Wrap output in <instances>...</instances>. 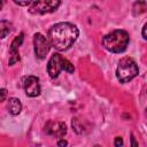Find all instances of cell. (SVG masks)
<instances>
[{"label": "cell", "instance_id": "obj_1", "mask_svg": "<svg viewBox=\"0 0 147 147\" xmlns=\"http://www.w3.org/2000/svg\"><path fill=\"white\" fill-rule=\"evenodd\" d=\"M79 31L76 25L61 22L53 25L48 31V40L51 46H53L57 51H67L70 48L76 39L78 38Z\"/></svg>", "mask_w": 147, "mask_h": 147}, {"label": "cell", "instance_id": "obj_2", "mask_svg": "<svg viewBox=\"0 0 147 147\" xmlns=\"http://www.w3.org/2000/svg\"><path fill=\"white\" fill-rule=\"evenodd\" d=\"M130 41L129 33L124 30H115L102 38L103 47L113 53H122L126 49Z\"/></svg>", "mask_w": 147, "mask_h": 147}, {"label": "cell", "instance_id": "obj_3", "mask_svg": "<svg viewBox=\"0 0 147 147\" xmlns=\"http://www.w3.org/2000/svg\"><path fill=\"white\" fill-rule=\"evenodd\" d=\"M138 65L131 57H123L117 65L116 76L121 83H127L138 75Z\"/></svg>", "mask_w": 147, "mask_h": 147}, {"label": "cell", "instance_id": "obj_4", "mask_svg": "<svg viewBox=\"0 0 147 147\" xmlns=\"http://www.w3.org/2000/svg\"><path fill=\"white\" fill-rule=\"evenodd\" d=\"M62 70H64L69 74H72L75 69H74V65L67 59L62 57L57 53H54L52 55V57L49 59V61H48L47 72L52 78H56Z\"/></svg>", "mask_w": 147, "mask_h": 147}, {"label": "cell", "instance_id": "obj_5", "mask_svg": "<svg viewBox=\"0 0 147 147\" xmlns=\"http://www.w3.org/2000/svg\"><path fill=\"white\" fill-rule=\"evenodd\" d=\"M61 5L59 0H42V1H33L29 8V13L31 14H47L57 9Z\"/></svg>", "mask_w": 147, "mask_h": 147}, {"label": "cell", "instance_id": "obj_6", "mask_svg": "<svg viewBox=\"0 0 147 147\" xmlns=\"http://www.w3.org/2000/svg\"><path fill=\"white\" fill-rule=\"evenodd\" d=\"M33 45H34V53L38 59H45L49 52V41L45 36L41 33H36L33 37Z\"/></svg>", "mask_w": 147, "mask_h": 147}, {"label": "cell", "instance_id": "obj_7", "mask_svg": "<svg viewBox=\"0 0 147 147\" xmlns=\"http://www.w3.org/2000/svg\"><path fill=\"white\" fill-rule=\"evenodd\" d=\"M45 132L49 136H53L55 138L62 139L67 134V126L63 122H54L49 121L45 125Z\"/></svg>", "mask_w": 147, "mask_h": 147}, {"label": "cell", "instance_id": "obj_8", "mask_svg": "<svg viewBox=\"0 0 147 147\" xmlns=\"http://www.w3.org/2000/svg\"><path fill=\"white\" fill-rule=\"evenodd\" d=\"M23 87L28 96L34 98L40 94V84L36 76H28L23 82Z\"/></svg>", "mask_w": 147, "mask_h": 147}, {"label": "cell", "instance_id": "obj_9", "mask_svg": "<svg viewBox=\"0 0 147 147\" xmlns=\"http://www.w3.org/2000/svg\"><path fill=\"white\" fill-rule=\"evenodd\" d=\"M23 38L24 34L20 33L17 37H15V39L11 41L10 44V48H9V64L13 65L14 63H16L17 61H20V54H18V47L22 45L23 42Z\"/></svg>", "mask_w": 147, "mask_h": 147}, {"label": "cell", "instance_id": "obj_10", "mask_svg": "<svg viewBox=\"0 0 147 147\" xmlns=\"http://www.w3.org/2000/svg\"><path fill=\"white\" fill-rule=\"evenodd\" d=\"M22 110V103L17 98H10L8 101V111L11 115H18Z\"/></svg>", "mask_w": 147, "mask_h": 147}, {"label": "cell", "instance_id": "obj_11", "mask_svg": "<svg viewBox=\"0 0 147 147\" xmlns=\"http://www.w3.org/2000/svg\"><path fill=\"white\" fill-rule=\"evenodd\" d=\"M10 31H11V24L8 21L2 20L0 22V37L1 38H5Z\"/></svg>", "mask_w": 147, "mask_h": 147}, {"label": "cell", "instance_id": "obj_12", "mask_svg": "<svg viewBox=\"0 0 147 147\" xmlns=\"http://www.w3.org/2000/svg\"><path fill=\"white\" fill-rule=\"evenodd\" d=\"M71 125H72V129L78 133V134H82L85 132V125L84 123L78 119V118H72V122H71Z\"/></svg>", "mask_w": 147, "mask_h": 147}, {"label": "cell", "instance_id": "obj_13", "mask_svg": "<svg viewBox=\"0 0 147 147\" xmlns=\"http://www.w3.org/2000/svg\"><path fill=\"white\" fill-rule=\"evenodd\" d=\"M114 145H115V147H122L123 146V138L116 137L115 138V141H114Z\"/></svg>", "mask_w": 147, "mask_h": 147}, {"label": "cell", "instance_id": "obj_14", "mask_svg": "<svg viewBox=\"0 0 147 147\" xmlns=\"http://www.w3.org/2000/svg\"><path fill=\"white\" fill-rule=\"evenodd\" d=\"M16 5H18V6H30V5H32V2L33 1H14Z\"/></svg>", "mask_w": 147, "mask_h": 147}, {"label": "cell", "instance_id": "obj_15", "mask_svg": "<svg viewBox=\"0 0 147 147\" xmlns=\"http://www.w3.org/2000/svg\"><path fill=\"white\" fill-rule=\"evenodd\" d=\"M67 145H68L67 140H64V139H59L57 140V147H67Z\"/></svg>", "mask_w": 147, "mask_h": 147}, {"label": "cell", "instance_id": "obj_16", "mask_svg": "<svg viewBox=\"0 0 147 147\" xmlns=\"http://www.w3.org/2000/svg\"><path fill=\"white\" fill-rule=\"evenodd\" d=\"M0 93H1V101H5L6 95H7V90H6V88H1Z\"/></svg>", "mask_w": 147, "mask_h": 147}, {"label": "cell", "instance_id": "obj_17", "mask_svg": "<svg viewBox=\"0 0 147 147\" xmlns=\"http://www.w3.org/2000/svg\"><path fill=\"white\" fill-rule=\"evenodd\" d=\"M131 147H138V142L133 137V134H131Z\"/></svg>", "mask_w": 147, "mask_h": 147}, {"label": "cell", "instance_id": "obj_18", "mask_svg": "<svg viewBox=\"0 0 147 147\" xmlns=\"http://www.w3.org/2000/svg\"><path fill=\"white\" fill-rule=\"evenodd\" d=\"M142 37L145 38V39H147V23L144 25V28H142Z\"/></svg>", "mask_w": 147, "mask_h": 147}, {"label": "cell", "instance_id": "obj_19", "mask_svg": "<svg viewBox=\"0 0 147 147\" xmlns=\"http://www.w3.org/2000/svg\"><path fill=\"white\" fill-rule=\"evenodd\" d=\"M94 147H100V146H99V145H95V146H94Z\"/></svg>", "mask_w": 147, "mask_h": 147}]
</instances>
